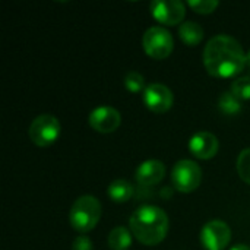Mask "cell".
Masks as SVG:
<instances>
[{
  "label": "cell",
  "instance_id": "obj_1",
  "mask_svg": "<svg viewBox=\"0 0 250 250\" xmlns=\"http://www.w3.org/2000/svg\"><path fill=\"white\" fill-rule=\"evenodd\" d=\"M204 64L211 76L229 79L242 73L248 63L242 44L227 34H220L207 42Z\"/></svg>",
  "mask_w": 250,
  "mask_h": 250
},
{
  "label": "cell",
  "instance_id": "obj_2",
  "mask_svg": "<svg viewBox=\"0 0 250 250\" xmlns=\"http://www.w3.org/2000/svg\"><path fill=\"white\" fill-rule=\"evenodd\" d=\"M168 215L155 205L139 207L129 220V230L133 237L145 246L161 243L168 233Z\"/></svg>",
  "mask_w": 250,
  "mask_h": 250
},
{
  "label": "cell",
  "instance_id": "obj_3",
  "mask_svg": "<svg viewBox=\"0 0 250 250\" xmlns=\"http://www.w3.org/2000/svg\"><path fill=\"white\" fill-rule=\"evenodd\" d=\"M101 214L103 207L100 201L92 195H82L70 207L69 223L73 230L85 234L97 227L101 220Z\"/></svg>",
  "mask_w": 250,
  "mask_h": 250
},
{
  "label": "cell",
  "instance_id": "obj_4",
  "mask_svg": "<svg viewBox=\"0 0 250 250\" xmlns=\"http://www.w3.org/2000/svg\"><path fill=\"white\" fill-rule=\"evenodd\" d=\"M142 47L151 59L164 60L173 53L174 40L164 26H151L142 37Z\"/></svg>",
  "mask_w": 250,
  "mask_h": 250
},
{
  "label": "cell",
  "instance_id": "obj_5",
  "mask_svg": "<svg viewBox=\"0 0 250 250\" xmlns=\"http://www.w3.org/2000/svg\"><path fill=\"white\" fill-rule=\"evenodd\" d=\"M202 182V168L192 160H180L171 170V183L182 193L195 192Z\"/></svg>",
  "mask_w": 250,
  "mask_h": 250
},
{
  "label": "cell",
  "instance_id": "obj_6",
  "mask_svg": "<svg viewBox=\"0 0 250 250\" xmlns=\"http://www.w3.org/2000/svg\"><path fill=\"white\" fill-rule=\"evenodd\" d=\"M60 130H62V126L56 116L40 114L32 120L28 133H29L31 141L37 146L45 148V146L53 145L59 139Z\"/></svg>",
  "mask_w": 250,
  "mask_h": 250
},
{
  "label": "cell",
  "instance_id": "obj_7",
  "mask_svg": "<svg viewBox=\"0 0 250 250\" xmlns=\"http://www.w3.org/2000/svg\"><path fill=\"white\" fill-rule=\"evenodd\" d=\"M199 240L205 250H224L230 245L231 230L227 223L221 220H211L202 227Z\"/></svg>",
  "mask_w": 250,
  "mask_h": 250
},
{
  "label": "cell",
  "instance_id": "obj_8",
  "mask_svg": "<svg viewBox=\"0 0 250 250\" xmlns=\"http://www.w3.org/2000/svg\"><path fill=\"white\" fill-rule=\"evenodd\" d=\"M149 9L155 21L167 26L182 25L186 15V6L180 0H155L149 4Z\"/></svg>",
  "mask_w": 250,
  "mask_h": 250
},
{
  "label": "cell",
  "instance_id": "obj_9",
  "mask_svg": "<svg viewBox=\"0 0 250 250\" xmlns=\"http://www.w3.org/2000/svg\"><path fill=\"white\" fill-rule=\"evenodd\" d=\"M145 107L157 114L167 113L174 103V95L171 89L163 83H151L145 88L142 94Z\"/></svg>",
  "mask_w": 250,
  "mask_h": 250
},
{
  "label": "cell",
  "instance_id": "obj_10",
  "mask_svg": "<svg viewBox=\"0 0 250 250\" xmlns=\"http://www.w3.org/2000/svg\"><path fill=\"white\" fill-rule=\"evenodd\" d=\"M89 126L98 133H113L120 127V111L110 105H100L89 113Z\"/></svg>",
  "mask_w": 250,
  "mask_h": 250
},
{
  "label": "cell",
  "instance_id": "obj_11",
  "mask_svg": "<svg viewBox=\"0 0 250 250\" xmlns=\"http://www.w3.org/2000/svg\"><path fill=\"white\" fill-rule=\"evenodd\" d=\"M188 148L195 158L211 160L217 155L220 149V142L217 136L211 132H198L190 138Z\"/></svg>",
  "mask_w": 250,
  "mask_h": 250
},
{
  "label": "cell",
  "instance_id": "obj_12",
  "mask_svg": "<svg viewBox=\"0 0 250 250\" xmlns=\"http://www.w3.org/2000/svg\"><path fill=\"white\" fill-rule=\"evenodd\" d=\"M164 176H166V166L160 160H146L141 163L135 173L136 182L144 188L158 185L164 179Z\"/></svg>",
  "mask_w": 250,
  "mask_h": 250
},
{
  "label": "cell",
  "instance_id": "obj_13",
  "mask_svg": "<svg viewBox=\"0 0 250 250\" xmlns=\"http://www.w3.org/2000/svg\"><path fill=\"white\" fill-rule=\"evenodd\" d=\"M133 193H135V188L132 186V183L123 179H117L111 182L107 189L108 198L116 204H125L130 201L133 198Z\"/></svg>",
  "mask_w": 250,
  "mask_h": 250
},
{
  "label": "cell",
  "instance_id": "obj_14",
  "mask_svg": "<svg viewBox=\"0 0 250 250\" xmlns=\"http://www.w3.org/2000/svg\"><path fill=\"white\" fill-rule=\"evenodd\" d=\"M179 37L183 41V44L189 47H196L204 40V29L199 23L188 21L179 26Z\"/></svg>",
  "mask_w": 250,
  "mask_h": 250
},
{
  "label": "cell",
  "instance_id": "obj_15",
  "mask_svg": "<svg viewBox=\"0 0 250 250\" xmlns=\"http://www.w3.org/2000/svg\"><path fill=\"white\" fill-rule=\"evenodd\" d=\"M132 231L126 227H116L110 231L107 243L111 250H127L132 246Z\"/></svg>",
  "mask_w": 250,
  "mask_h": 250
},
{
  "label": "cell",
  "instance_id": "obj_16",
  "mask_svg": "<svg viewBox=\"0 0 250 250\" xmlns=\"http://www.w3.org/2000/svg\"><path fill=\"white\" fill-rule=\"evenodd\" d=\"M218 108L226 116H236L242 110V103L237 97H234L230 91L223 92L218 98Z\"/></svg>",
  "mask_w": 250,
  "mask_h": 250
},
{
  "label": "cell",
  "instance_id": "obj_17",
  "mask_svg": "<svg viewBox=\"0 0 250 250\" xmlns=\"http://www.w3.org/2000/svg\"><path fill=\"white\" fill-rule=\"evenodd\" d=\"M125 88L132 92V94H139L145 91V78L139 73V72H129L126 76H125Z\"/></svg>",
  "mask_w": 250,
  "mask_h": 250
},
{
  "label": "cell",
  "instance_id": "obj_18",
  "mask_svg": "<svg viewBox=\"0 0 250 250\" xmlns=\"http://www.w3.org/2000/svg\"><path fill=\"white\" fill-rule=\"evenodd\" d=\"M230 92L237 97L240 101L242 100H250V76H242L237 78L230 88Z\"/></svg>",
  "mask_w": 250,
  "mask_h": 250
},
{
  "label": "cell",
  "instance_id": "obj_19",
  "mask_svg": "<svg viewBox=\"0 0 250 250\" xmlns=\"http://www.w3.org/2000/svg\"><path fill=\"white\" fill-rule=\"evenodd\" d=\"M237 173L245 183L250 185V148L240 152L237 158Z\"/></svg>",
  "mask_w": 250,
  "mask_h": 250
},
{
  "label": "cell",
  "instance_id": "obj_20",
  "mask_svg": "<svg viewBox=\"0 0 250 250\" xmlns=\"http://www.w3.org/2000/svg\"><path fill=\"white\" fill-rule=\"evenodd\" d=\"M188 4L199 15H209L218 7L220 3L217 0H192L188 1Z\"/></svg>",
  "mask_w": 250,
  "mask_h": 250
},
{
  "label": "cell",
  "instance_id": "obj_21",
  "mask_svg": "<svg viewBox=\"0 0 250 250\" xmlns=\"http://www.w3.org/2000/svg\"><path fill=\"white\" fill-rule=\"evenodd\" d=\"M72 250H94V246L88 236L81 234L75 239V242L72 245Z\"/></svg>",
  "mask_w": 250,
  "mask_h": 250
},
{
  "label": "cell",
  "instance_id": "obj_22",
  "mask_svg": "<svg viewBox=\"0 0 250 250\" xmlns=\"http://www.w3.org/2000/svg\"><path fill=\"white\" fill-rule=\"evenodd\" d=\"M230 250H250V248L246 245H234Z\"/></svg>",
  "mask_w": 250,
  "mask_h": 250
},
{
  "label": "cell",
  "instance_id": "obj_23",
  "mask_svg": "<svg viewBox=\"0 0 250 250\" xmlns=\"http://www.w3.org/2000/svg\"><path fill=\"white\" fill-rule=\"evenodd\" d=\"M246 63H248V66H250V51L246 54Z\"/></svg>",
  "mask_w": 250,
  "mask_h": 250
}]
</instances>
